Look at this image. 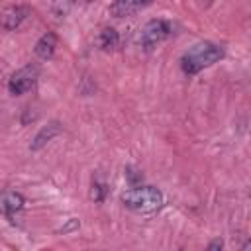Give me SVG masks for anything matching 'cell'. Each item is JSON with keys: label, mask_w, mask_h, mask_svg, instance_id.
I'll return each instance as SVG.
<instances>
[{"label": "cell", "mask_w": 251, "mask_h": 251, "mask_svg": "<svg viewBox=\"0 0 251 251\" xmlns=\"http://www.w3.org/2000/svg\"><path fill=\"white\" fill-rule=\"evenodd\" d=\"M122 202L129 210L151 214L163 206V194L153 186H137V188L126 190L122 194Z\"/></svg>", "instance_id": "cell-2"}, {"label": "cell", "mask_w": 251, "mask_h": 251, "mask_svg": "<svg viewBox=\"0 0 251 251\" xmlns=\"http://www.w3.org/2000/svg\"><path fill=\"white\" fill-rule=\"evenodd\" d=\"M143 6H147V2H133V0H120V2H114L110 4V14L116 16V18H122V16H131L135 14L137 10H141Z\"/></svg>", "instance_id": "cell-9"}, {"label": "cell", "mask_w": 251, "mask_h": 251, "mask_svg": "<svg viewBox=\"0 0 251 251\" xmlns=\"http://www.w3.org/2000/svg\"><path fill=\"white\" fill-rule=\"evenodd\" d=\"M224 57V49L216 43L210 41H200L196 45H192L180 59V67L186 75H196L202 69L214 65L216 61H220Z\"/></svg>", "instance_id": "cell-1"}, {"label": "cell", "mask_w": 251, "mask_h": 251, "mask_svg": "<svg viewBox=\"0 0 251 251\" xmlns=\"http://www.w3.org/2000/svg\"><path fill=\"white\" fill-rule=\"evenodd\" d=\"M61 131V126H59V122H49L47 126H43L39 131H37V135L33 137V141H31V151H39L47 141H51L57 133Z\"/></svg>", "instance_id": "cell-7"}, {"label": "cell", "mask_w": 251, "mask_h": 251, "mask_svg": "<svg viewBox=\"0 0 251 251\" xmlns=\"http://www.w3.org/2000/svg\"><path fill=\"white\" fill-rule=\"evenodd\" d=\"M37 75H39V67H37V65H31V63L25 65V67H22L20 71H16V73L10 76V80H8V90H10V94L18 96V94L27 92V90L35 84Z\"/></svg>", "instance_id": "cell-4"}, {"label": "cell", "mask_w": 251, "mask_h": 251, "mask_svg": "<svg viewBox=\"0 0 251 251\" xmlns=\"http://www.w3.org/2000/svg\"><path fill=\"white\" fill-rule=\"evenodd\" d=\"M222 247H224V243H222V239H214L208 247H206V251H222Z\"/></svg>", "instance_id": "cell-12"}, {"label": "cell", "mask_w": 251, "mask_h": 251, "mask_svg": "<svg viewBox=\"0 0 251 251\" xmlns=\"http://www.w3.org/2000/svg\"><path fill=\"white\" fill-rule=\"evenodd\" d=\"M98 43H100V47H102V49H106V51L116 49V47H118V43H120V35H118V31H116L114 27H104V29L100 31Z\"/></svg>", "instance_id": "cell-10"}, {"label": "cell", "mask_w": 251, "mask_h": 251, "mask_svg": "<svg viewBox=\"0 0 251 251\" xmlns=\"http://www.w3.org/2000/svg\"><path fill=\"white\" fill-rule=\"evenodd\" d=\"M29 16V8L27 6H22V4H16V6H8L0 12V27L6 29V31H12L16 29L25 18Z\"/></svg>", "instance_id": "cell-5"}, {"label": "cell", "mask_w": 251, "mask_h": 251, "mask_svg": "<svg viewBox=\"0 0 251 251\" xmlns=\"http://www.w3.org/2000/svg\"><path fill=\"white\" fill-rule=\"evenodd\" d=\"M90 196H92L96 202H102V200H104V196H106V184H104L100 178H94V180H92V192H90Z\"/></svg>", "instance_id": "cell-11"}, {"label": "cell", "mask_w": 251, "mask_h": 251, "mask_svg": "<svg viewBox=\"0 0 251 251\" xmlns=\"http://www.w3.org/2000/svg\"><path fill=\"white\" fill-rule=\"evenodd\" d=\"M135 173H137V171H133V169H127V173H126V175H127V178H129L131 182L141 180V175H135Z\"/></svg>", "instance_id": "cell-13"}, {"label": "cell", "mask_w": 251, "mask_h": 251, "mask_svg": "<svg viewBox=\"0 0 251 251\" xmlns=\"http://www.w3.org/2000/svg\"><path fill=\"white\" fill-rule=\"evenodd\" d=\"M55 49H57V35H55L53 31L43 33V35L39 37V41L35 43V55H37L39 59H45V61L53 57Z\"/></svg>", "instance_id": "cell-6"}, {"label": "cell", "mask_w": 251, "mask_h": 251, "mask_svg": "<svg viewBox=\"0 0 251 251\" xmlns=\"http://www.w3.org/2000/svg\"><path fill=\"white\" fill-rule=\"evenodd\" d=\"M241 251H251V241H245L243 247H241Z\"/></svg>", "instance_id": "cell-14"}, {"label": "cell", "mask_w": 251, "mask_h": 251, "mask_svg": "<svg viewBox=\"0 0 251 251\" xmlns=\"http://www.w3.org/2000/svg\"><path fill=\"white\" fill-rule=\"evenodd\" d=\"M173 33V25L167 20H149L137 35V41L143 49H151L157 43H161L163 39H167Z\"/></svg>", "instance_id": "cell-3"}, {"label": "cell", "mask_w": 251, "mask_h": 251, "mask_svg": "<svg viewBox=\"0 0 251 251\" xmlns=\"http://www.w3.org/2000/svg\"><path fill=\"white\" fill-rule=\"evenodd\" d=\"M24 208V196L18 192H4L0 196V212H4L6 216H12L16 212H20Z\"/></svg>", "instance_id": "cell-8"}]
</instances>
